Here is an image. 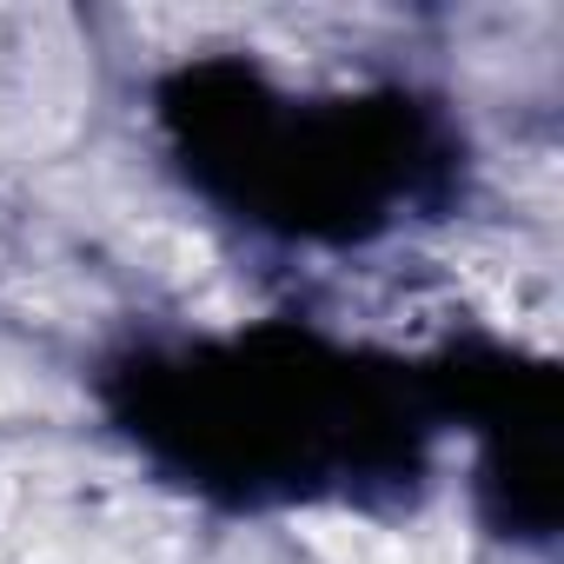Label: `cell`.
<instances>
[{
  "instance_id": "obj_1",
  "label": "cell",
  "mask_w": 564,
  "mask_h": 564,
  "mask_svg": "<svg viewBox=\"0 0 564 564\" xmlns=\"http://www.w3.org/2000/svg\"><path fill=\"white\" fill-rule=\"evenodd\" d=\"M300 538H306L326 564H405V544L386 538V531H372V524H359V518H326V511H313V518H300Z\"/></svg>"
}]
</instances>
